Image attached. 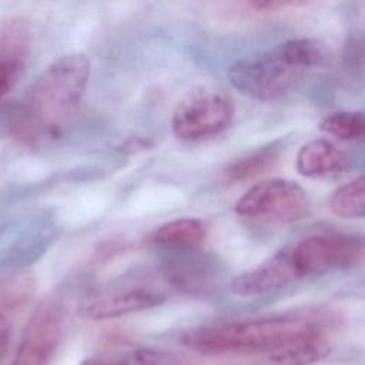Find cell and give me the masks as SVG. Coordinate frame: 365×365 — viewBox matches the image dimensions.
<instances>
[{
  "label": "cell",
  "mask_w": 365,
  "mask_h": 365,
  "mask_svg": "<svg viewBox=\"0 0 365 365\" xmlns=\"http://www.w3.org/2000/svg\"><path fill=\"white\" fill-rule=\"evenodd\" d=\"M10 335H11V328L4 315L0 314V359L6 355L9 344H10Z\"/></svg>",
  "instance_id": "ac0fdd59"
},
{
  "label": "cell",
  "mask_w": 365,
  "mask_h": 365,
  "mask_svg": "<svg viewBox=\"0 0 365 365\" xmlns=\"http://www.w3.org/2000/svg\"><path fill=\"white\" fill-rule=\"evenodd\" d=\"M284 147V140H277L242 155L224 170L222 180L228 184H235L261 175L278 163Z\"/></svg>",
  "instance_id": "4fadbf2b"
},
{
  "label": "cell",
  "mask_w": 365,
  "mask_h": 365,
  "mask_svg": "<svg viewBox=\"0 0 365 365\" xmlns=\"http://www.w3.org/2000/svg\"><path fill=\"white\" fill-rule=\"evenodd\" d=\"M234 117V103L221 88L202 87L184 97L171 117V128L182 141H201L222 133Z\"/></svg>",
  "instance_id": "8992f818"
},
{
  "label": "cell",
  "mask_w": 365,
  "mask_h": 365,
  "mask_svg": "<svg viewBox=\"0 0 365 365\" xmlns=\"http://www.w3.org/2000/svg\"><path fill=\"white\" fill-rule=\"evenodd\" d=\"M319 128L344 141L359 140L365 130L364 114L362 111H335L321 121Z\"/></svg>",
  "instance_id": "2e32d148"
},
{
  "label": "cell",
  "mask_w": 365,
  "mask_h": 365,
  "mask_svg": "<svg viewBox=\"0 0 365 365\" xmlns=\"http://www.w3.org/2000/svg\"><path fill=\"white\" fill-rule=\"evenodd\" d=\"M234 211L267 224H289L305 218L309 212V200L297 182L272 178L252 185L235 202Z\"/></svg>",
  "instance_id": "52a82bcc"
},
{
  "label": "cell",
  "mask_w": 365,
  "mask_h": 365,
  "mask_svg": "<svg viewBox=\"0 0 365 365\" xmlns=\"http://www.w3.org/2000/svg\"><path fill=\"white\" fill-rule=\"evenodd\" d=\"M117 365H187V362L180 355L165 349L138 346Z\"/></svg>",
  "instance_id": "e0dca14e"
},
{
  "label": "cell",
  "mask_w": 365,
  "mask_h": 365,
  "mask_svg": "<svg viewBox=\"0 0 365 365\" xmlns=\"http://www.w3.org/2000/svg\"><path fill=\"white\" fill-rule=\"evenodd\" d=\"M325 322L321 315L284 314L251 319L222 321L187 331L181 341L205 355H261L291 336Z\"/></svg>",
  "instance_id": "3957f363"
},
{
  "label": "cell",
  "mask_w": 365,
  "mask_h": 365,
  "mask_svg": "<svg viewBox=\"0 0 365 365\" xmlns=\"http://www.w3.org/2000/svg\"><path fill=\"white\" fill-rule=\"evenodd\" d=\"M342 153L328 140L318 138L304 144L297 157V170L304 177H324L344 168Z\"/></svg>",
  "instance_id": "7c38bea8"
},
{
  "label": "cell",
  "mask_w": 365,
  "mask_h": 365,
  "mask_svg": "<svg viewBox=\"0 0 365 365\" xmlns=\"http://www.w3.org/2000/svg\"><path fill=\"white\" fill-rule=\"evenodd\" d=\"M64 325V305L58 297L46 298L29 319L11 365H50Z\"/></svg>",
  "instance_id": "ba28073f"
},
{
  "label": "cell",
  "mask_w": 365,
  "mask_h": 365,
  "mask_svg": "<svg viewBox=\"0 0 365 365\" xmlns=\"http://www.w3.org/2000/svg\"><path fill=\"white\" fill-rule=\"evenodd\" d=\"M298 281L287 247L258 264L257 267L237 275L230 289L240 297H257L281 289Z\"/></svg>",
  "instance_id": "9c48e42d"
},
{
  "label": "cell",
  "mask_w": 365,
  "mask_h": 365,
  "mask_svg": "<svg viewBox=\"0 0 365 365\" xmlns=\"http://www.w3.org/2000/svg\"><path fill=\"white\" fill-rule=\"evenodd\" d=\"M364 195V177L359 175L332 192L329 207L334 214L342 218H362L365 212Z\"/></svg>",
  "instance_id": "9a60e30c"
},
{
  "label": "cell",
  "mask_w": 365,
  "mask_h": 365,
  "mask_svg": "<svg viewBox=\"0 0 365 365\" xmlns=\"http://www.w3.org/2000/svg\"><path fill=\"white\" fill-rule=\"evenodd\" d=\"M299 3L295 1H252L248 3L250 7L257 9V10H278L282 7H291V6H298Z\"/></svg>",
  "instance_id": "d6986e66"
},
{
  "label": "cell",
  "mask_w": 365,
  "mask_h": 365,
  "mask_svg": "<svg viewBox=\"0 0 365 365\" xmlns=\"http://www.w3.org/2000/svg\"><path fill=\"white\" fill-rule=\"evenodd\" d=\"M205 238V227L197 218H177L160 225L151 235V241L168 248H194Z\"/></svg>",
  "instance_id": "5bb4252c"
},
{
  "label": "cell",
  "mask_w": 365,
  "mask_h": 365,
  "mask_svg": "<svg viewBox=\"0 0 365 365\" xmlns=\"http://www.w3.org/2000/svg\"><path fill=\"white\" fill-rule=\"evenodd\" d=\"M171 285L163 271L123 274L83 295L78 311L91 321H104L141 312L161 305Z\"/></svg>",
  "instance_id": "277c9868"
},
{
  "label": "cell",
  "mask_w": 365,
  "mask_h": 365,
  "mask_svg": "<svg viewBox=\"0 0 365 365\" xmlns=\"http://www.w3.org/2000/svg\"><path fill=\"white\" fill-rule=\"evenodd\" d=\"M331 351L327 324L291 336L278 346L257 356L258 365H312Z\"/></svg>",
  "instance_id": "30bf717a"
},
{
  "label": "cell",
  "mask_w": 365,
  "mask_h": 365,
  "mask_svg": "<svg viewBox=\"0 0 365 365\" xmlns=\"http://www.w3.org/2000/svg\"><path fill=\"white\" fill-rule=\"evenodd\" d=\"M327 47L314 38H291L238 60L228 70L234 88L258 101H272L291 91L304 74L324 63Z\"/></svg>",
  "instance_id": "7a4b0ae2"
},
{
  "label": "cell",
  "mask_w": 365,
  "mask_h": 365,
  "mask_svg": "<svg viewBox=\"0 0 365 365\" xmlns=\"http://www.w3.org/2000/svg\"><path fill=\"white\" fill-rule=\"evenodd\" d=\"M81 365H117V364H113L110 361H106V359H98V358H88L86 359Z\"/></svg>",
  "instance_id": "ffe728a7"
},
{
  "label": "cell",
  "mask_w": 365,
  "mask_h": 365,
  "mask_svg": "<svg viewBox=\"0 0 365 365\" xmlns=\"http://www.w3.org/2000/svg\"><path fill=\"white\" fill-rule=\"evenodd\" d=\"M298 279L344 271L362 261V241L358 237L335 232L307 235L287 247Z\"/></svg>",
  "instance_id": "5b68a950"
},
{
  "label": "cell",
  "mask_w": 365,
  "mask_h": 365,
  "mask_svg": "<svg viewBox=\"0 0 365 365\" xmlns=\"http://www.w3.org/2000/svg\"><path fill=\"white\" fill-rule=\"evenodd\" d=\"M90 60L66 54L44 68L27 90L16 114V135L26 143L57 137L70 123L84 96Z\"/></svg>",
  "instance_id": "6da1fadb"
},
{
  "label": "cell",
  "mask_w": 365,
  "mask_h": 365,
  "mask_svg": "<svg viewBox=\"0 0 365 365\" xmlns=\"http://www.w3.org/2000/svg\"><path fill=\"white\" fill-rule=\"evenodd\" d=\"M31 34L27 21L13 19L0 31V100L17 84L30 54Z\"/></svg>",
  "instance_id": "8fae6325"
}]
</instances>
